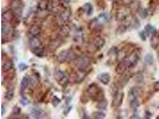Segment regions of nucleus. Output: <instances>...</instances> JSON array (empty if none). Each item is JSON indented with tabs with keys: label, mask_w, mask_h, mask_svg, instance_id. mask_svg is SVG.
Here are the masks:
<instances>
[{
	"label": "nucleus",
	"mask_w": 159,
	"mask_h": 119,
	"mask_svg": "<svg viewBox=\"0 0 159 119\" xmlns=\"http://www.w3.org/2000/svg\"><path fill=\"white\" fill-rule=\"evenodd\" d=\"M86 94L94 101H100L105 98L102 90L94 83L89 86L86 90Z\"/></svg>",
	"instance_id": "obj_1"
},
{
	"label": "nucleus",
	"mask_w": 159,
	"mask_h": 119,
	"mask_svg": "<svg viewBox=\"0 0 159 119\" xmlns=\"http://www.w3.org/2000/svg\"><path fill=\"white\" fill-rule=\"evenodd\" d=\"M76 59L75 54L70 50H63L61 51L57 55V60L60 63H65L72 60Z\"/></svg>",
	"instance_id": "obj_2"
},
{
	"label": "nucleus",
	"mask_w": 159,
	"mask_h": 119,
	"mask_svg": "<svg viewBox=\"0 0 159 119\" xmlns=\"http://www.w3.org/2000/svg\"><path fill=\"white\" fill-rule=\"evenodd\" d=\"M90 64V61L85 57H81L75 59V65L80 72H85Z\"/></svg>",
	"instance_id": "obj_3"
},
{
	"label": "nucleus",
	"mask_w": 159,
	"mask_h": 119,
	"mask_svg": "<svg viewBox=\"0 0 159 119\" xmlns=\"http://www.w3.org/2000/svg\"><path fill=\"white\" fill-rule=\"evenodd\" d=\"M12 10L16 16L20 17L22 15L23 4L22 0H13L11 4Z\"/></svg>",
	"instance_id": "obj_4"
},
{
	"label": "nucleus",
	"mask_w": 159,
	"mask_h": 119,
	"mask_svg": "<svg viewBox=\"0 0 159 119\" xmlns=\"http://www.w3.org/2000/svg\"><path fill=\"white\" fill-rule=\"evenodd\" d=\"M63 5L60 0H48V10L50 11L57 12L63 11L65 10H62L61 7Z\"/></svg>",
	"instance_id": "obj_5"
},
{
	"label": "nucleus",
	"mask_w": 159,
	"mask_h": 119,
	"mask_svg": "<svg viewBox=\"0 0 159 119\" xmlns=\"http://www.w3.org/2000/svg\"><path fill=\"white\" fill-rule=\"evenodd\" d=\"M55 78H56V80L61 86L65 88L67 85L69 83V79L67 78L64 72L59 70L55 73Z\"/></svg>",
	"instance_id": "obj_6"
},
{
	"label": "nucleus",
	"mask_w": 159,
	"mask_h": 119,
	"mask_svg": "<svg viewBox=\"0 0 159 119\" xmlns=\"http://www.w3.org/2000/svg\"><path fill=\"white\" fill-rule=\"evenodd\" d=\"M143 92V90L141 88L138 87L132 88L128 92V99L129 102L137 100L138 97Z\"/></svg>",
	"instance_id": "obj_7"
},
{
	"label": "nucleus",
	"mask_w": 159,
	"mask_h": 119,
	"mask_svg": "<svg viewBox=\"0 0 159 119\" xmlns=\"http://www.w3.org/2000/svg\"><path fill=\"white\" fill-rule=\"evenodd\" d=\"M129 64L128 62L125 60H123L122 61H120L119 63L117 64V66L116 67V72L117 74H123L126 72L128 70L130 69Z\"/></svg>",
	"instance_id": "obj_8"
},
{
	"label": "nucleus",
	"mask_w": 159,
	"mask_h": 119,
	"mask_svg": "<svg viewBox=\"0 0 159 119\" xmlns=\"http://www.w3.org/2000/svg\"><path fill=\"white\" fill-rule=\"evenodd\" d=\"M124 93L122 92L119 91L114 95H113V99L112 101L113 106L115 107H119L122 104L123 98H124Z\"/></svg>",
	"instance_id": "obj_9"
},
{
	"label": "nucleus",
	"mask_w": 159,
	"mask_h": 119,
	"mask_svg": "<svg viewBox=\"0 0 159 119\" xmlns=\"http://www.w3.org/2000/svg\"><path fill=\"white\" fill-rule=\"evenodd\" d=\"M14 67L13 61L9 59L3 60L2 63V71L3 73H7L13 69Z\"/></svg>",
	"instance_id": "obj_10"
},
{
	"label": "nucleus",
	"mask_w": 159,
	"mask_h": 119,
	"mask_svg": "<svg viewBox=\"0 0 159 119\" xmlns=\"http://www.w3.org/2000/svg\"><path fill=\"white\" fill-rule=\"evenodd\" d=\"M105 44V41L100 37H95L92 41V45L96 50H100Z\"/></svg>",
	"instance_id": "obj_11"
},
{
	"label": "nucleus",
	"mask_w": 159,
	"mask_h": 119,
	"mask_svg": "<svg viewBox=\"0 0 159 119\" xmlns=\"http://www.w3.org/2000/svg\"><path fill=\"white\" fill-rule=\"evenodd\" d=\"M15 16V14L14 13L12 10H6L4 12H3L2 13V22H10V20Z\"/></svg>",
	"instance_id": "obj_12"
},
{
	"label": "nucleus",
	"mask_w": 159,
	"mask_h": 119,
	"mask_svg": "<svg viewBox=\"0 0 159 119\" xmlns=\"http://www.w3.org/2000/svg\"><path fill=\"white\" fill-rule=\"evenodd\" d=\"M29 46L30 48H31V50L39 47L42 45V43H41V40L37 37H32L29 39Z\"/></svg>",
	"instance_id": "obj_13"
},
{
	"label": "nucleus",
	"mask_w": 159,
	"mask_h": 119,
	"mask_svg": "<svg viewBox=\"0 0 159 119\" xmlns=\"http://www.w3.org/2000/svg\"><path fill=\"white\" fill-rule=\"evenodd\" d=\"M91 29L94 31H101L102 29V25L99 22L97 19H94L89 23Z\"/></svg>",
	"instance_id": "obj_14"
},
{
	"label": "nucleus",
	"mask_w": 159,
	"mask_h": 119,
	"mask_svg": "<svg viewBox=\"0 0 159 119\" xmlns=\"http://www.w3.org/2000/svg\"><path fill=\"white\" fill-rule=\"evenodd\" d=\"M98 80L104 85H107L110 81L111 77L108 73H102L98 76Z\"/></svg>",
	"instance_id": "obj_15"
},
{
	"label": "nucleus",
	"mask_w": 159,
	"mask_h": 119,
	"mask_svg": "<svg viewBox=\"0 0 159 119\" xmlns=\"http://www.w3.org/2000/svg\"><path fill=\"white\" fill-rule=\"evenodd\" d=\"M41 32V28L38 25H33L29 29V33L32 37H37Z\"/></svg>",
	"instance_id": "obj_16"
},
{
	"label": "nucleus",
	"mask_w": 159,
	"mask_h": 119,
	"mask_svg": "<svg viewBox=\"0 0 159 119\" xmlns=\"http://www.w3.org/2000/svg\"><path fill=\"white\" fill-rule=\"evenodd\" d=\"M71 16V10L70 9L66 8L65 10L61 11L59 15V18L61 21L66 22Z\"/></svg>",
	"instance_id": "obj_17"
},
{
	"label": "nucleus",
	"mask_w": 159,
	"mask_h": 119,
	"mask_svg": "<svg viewBox=\"0 0 159 119\" xmlns=\"http://www.w3.org/2000/svg\"><path fill=\"white\" fill-rule=\"evenodd\" d=\"M144 32H146L147 36H149L150 35L151 36H153L157 33V31H156L155 28L153 26H151V25L149 24L147 25L146 26H145Z\"/></svg>",
	"instance_id": "obj_18"
},
{
	"label": "nucleus",
	"mask_w": 159,
	"mask_h": 119,
	"mask_svg": "<svg viewBox=\"0 0 159 119\" xmlns=\"http://www.w3.org/2000/svg\"><path fill=\"white\" fill-rule=\"evenodd\" d=\"M32 52L35 55L37 56V57H39V58L43 57L45 54L44 48L42 46H41V47H38V48H36L32 49Z\"/></svg>",
	"instance_id": "obj_19"
},
{
	"label": "nucleus",
	"mask_w": 159,
	"mask_h": 119,
	"mask_svg": "<svg viewBox=\"0 0 159 119\" xmlns=\"http://www.w3.org/2000/svg\"><path fill=\"white\" fill-rule=\"evenodd\" d=\"M14 95H15V92H14V87L12 86H10L9 88L7 89V91L5 94V98L8 100L11 101L13 100Z\"/></svg>",
	"instance_id": "obj_20"
},
{
	"label": "nucleus",
	"mask_w": 159,
	"mask_h": 119,
	"mask_svg": "<svg viewBox=\"0 0 159 119\" xmlns=\"http://www.w3.org/2000/svg\"><path fill=\"white\" fill-rule=\"evenodd\" d=\"M108 106V101L106 98H104L103 100L98 101V104H96V108L99 109L100 110H105L107 109Z\"/></svg>",
	"instance_id": "obj_21"
},
{
	"label": "nucleus",
	"mask_w": 159,
	"mask_h": 119,
	"mask_svg": "<svg viewBox=\"0 0 159 119\" xmlns=\"http://www.w3.org/2000/svg\"><path fill=\"white\" fill-rule=\"evenodd\" d=\"M28 84L29 78H27L26 76L23 77L21 81V83H20V91H21V93H23L25 92V90L28 86Z\"/></svg>",
	"instance_id": "obj_22"
},
{
	"label": "nucleus",
	"mask_w": 159,
	"mask_h": 119,
	"mask_svg": "<svg viewBox=\"0 0 159 119\" xmlns=\"http://www.w3.org/2000/svg\"><path fill=\"white\" fill-rule=\"evenodd\" d=\"M83 8H84L85 11L86 12V15L88 16L92 15V14L93 13V6L91 3H87L85 4L84 7H83Z\"/></svg>",
	"instance_id": "obj_23"
},
{
	"label": "nucleus",
	"mask_w": 159,
	"mask_h": 119,
	"mask_svg": "<svg viewBox=\"0 0 159 119\" xmlns=\"http://www.w3.org/2000/svg\"><path fill=\"white\" fill-rule=\"evenodd\" d=\"M150 43L153 48L156 49L158 47L159 44V41H158V36L157 33L156 35H154L151 36Z\"/></svg>",
	"instance_id": "obj_24"
},
{
	"label": "nucleus",
	"mask_w": 159,
	"mask_h": 119,
	"mask_svg": "<svg viewBox=\"0 0 159 119\" xmlns=\"http://www.w3.org/2000/svg\"><path fill=\"white\" fill-rule=\"evenodd\" d=\"M20 17L17 16H15L13 19L10 20V26L13 28H16L17 27L20 23V20L19 19Z\"/></svg>",
	"instance_id": "obj_25"
},
{
	"label": "nucleus",
	"mask_w": 159,
	"mask_h": 119,
	"mask_svg": "<svg viewBox=\"0 0 159 119\" xmlns=\"http://www.w3.org/2000/svg\"><path fill=\"white\" fill-rule=\"evenodd\" d=\"M48 0H40L38 4V7L41 10H48Z\"/></svg>",
	"instance_id": "obj_26"
},
{
	"label": "nucleus",
	"mask_w": 159,
	"mask_h": 119,
	"mask_svg": "<svg viewBox=\"0 0 159 119\" xmlns=\"http://www.w3.org/2000/svg\"><path fill=\"white\" fill-rule=\"evenodd\" d=\"M43 113H44L43 110H41V109H37V108L33 109L31 112V114H32V116L34 118H40L41 116H43Z\"/></svg>",
	"instance_id": "obj_27"
},
{
	"label": "nucleus",
	"mask_w": 159,
	"mask_h": 119,
	"mask_svg": "<svg viewBox=\"0 0 159 119\" xmlns=\"http://www.w3.org/2000/svg\"><path fill=\"white\" fill-rule=\"evenodd\" d=\"M130 78V76L128 74L123 76L119 81V86L121 88H123L124 86H125L128 82H129Z\"/></svg>",
	"instance_id": "obj_28"
},
{
	"label": "nucleus",
	"mask_w": 159,
	"mask_h": 119,
	"mask_svg": "<svg viewBox=\"0 0 159 119\" xmlns=\"http://www.w3.org/2000/svg\"><path fill=\"white\" fill-rule=\"evenodd\" d=\"M116 17L117 20H120V21L125 20L127 17L126 13L125 11H119L116 13Z\"/></svg>",
	"instance_id": "obj_29"
},
{
	"label": "nucleus",
	"mask_w": 159,
	"mask_h": 119,
	"mask_svg": "<svg viewBox=\"0 0 159 119\" xmlns=\"http://www.w3.org/2000/svg\"><path fill=\"white\" fill-rule=\"evenodd\" d=\"M144 61L148 65H153L154 63L153 56L151 54H147L144 57Z\"/></svg>",
	"instance_id": "obj_30"
},
{
	"label": "nucleus",
	"mask_w": 159,
	"mask_h": 119,
	"mask_svg": "<svg viewBox=\"0 0 159 119\" xmlns=\"http://www.w3.org/2000/svg\"><path fill=\"white\" fill-rule=\"evenodd\" d=\"M130 25H132L133 28L135 29H137L139 28L141 26V23L140 22V20H138V18L136 17H134L132 19V20H131L130 22Z\"/></svg>",
	"instance_id": "obj_31"
},
{
	"label": "nucleus",
	"mask_w": 159,
	"mask_h": 119,
	"mask_svg": "<svg viewBox=\"0 0 159 119\" xmlns=\"http://www.w3.org/2000/svg\"><path fill=\"white\" fill-rule=\"evenodd\" d=\"M127 27L128 26L125 25H121L119 26V27H117V29H116V33L117 35H122L124 33H125V32L127 30Z\"/></svg>",
	"instance_id": "obj_32"
},
{
	"label": "nucleus",
	"mask_w": 159,
	"mask_h": 119,
	"mask_svg": "<svg viewBox=\"0 0 159 119\" xmlns=\"http://www.w3.org/2000/svg\"><path fill=\"white\" fill-rule=\"evenodd\" d=\"M70 31L71 28L69 27V26H63V27H61L60 32L62 35L65 37L66 35H68L69 32H70Z\"/></svg>",
	"instance_id": "obj_33"
},
{
	"label": "nucleus",
	"mask_w": 159,
	"mask_h": 119,
	"mask_svg": "<svg viewBox=\"0 0 159 119\" xmlns=\"http://www.w3.org/2000/svg\"><path fill=\"white\" fill-rule=\"evenodd\" d=\"M110 91L112 92V95L113 96L119 91V87L115 83H113L110 87Z\"/></svg>",
	"instance_id": "obj_34"
},
{
	"label": "nucleus",
	"mask_w": 159,
	"mask_h": 119,
	"mask_svg": "<svg viewBox=\"0 0 159 119\" xmlns=\"http://www.w3.org/2000/svg\"><path fill=\"white\" fill-rule=\"evenodd\" d=\"M93 117L94 118H96V119H102V118H104L106 116V115L102 113V112H100V111H98V112H94L92 114Z\"/></svg>",
	"instance_id": "obj_35"
},
{
	"label": "nucleus",
	"mask_w": 159,
	"mask_h": 119,
	"mask_svg": "<svg viewBox=\"0 0 159 119\" xmlns=\"http://www.w3.org/2000/svg\"><path fill=\"white\" fill-rule=\"evenodd\" d=\"M60 102H61L60 99H59L57 96H54L53 97L51 102H52V105L54 107H56L57 106H58Z\"/></svg>",
	"instance_id": "obj_36"
},
{
	"label": "nucleus",
	"mask_w": 159,
	"mask_h": 119,
	"mask_svg": "<svg viewBox=\"0 0 159 119\" xmlns=\"http://www.w3.org/2000/svg\"><path fill=\"white\" fill-rule=\"evenodd\" d=\"M129 103H130V107L132 108L134 110H136L138 108V107H139V106H140V104H139V102H138V100H136L132 101H131V102H129Z\"/></svg>",
	"instance_id": "obj_37"
},
{
	"label": "nucleus",
	"mask_w": 159,
	"mask_h": 119,
	"mask_svg": "<svg viewBox=\"0 0 159 119\" xmlns=\"http://www.w3.org/2000/svg\"><path fill=\"white\" fill-rule=\"evenodd\" d=\"M12 113L14 115L17 116L21 113V108H20L19 107H18L17 106H14L12 109Z\"/></svg>",
	"instance_id": "obj_38"
},
{
	"label": "nucleus",
	"mask_w": 159,
	"mask_h": 119,
	"mask_svg": "<svg viewBox=\"0 0 159 119\" xmlns=\"http://www.w3.org/2000/svg\"><path fill=\"white\" fill-rule=\"evenodd\" d=\"M139 15H140V16L141 17V18L146 19L148 15V11L147 9H143V10L140 11Z\"/></svg>",
	"instance_id": "obj_39"
},
{
	"label": "nucleus",
	"mask_w": 159,
	"mask_h": 119,
	"mask_svg": "<svg viewBox=\"0 0 159 119\" xmlns=\"http://www.w3.org/2000/svg\"><path fill=\"white\" fill-rule=\"evenodd\" d=\"M89 97L88 96L87 94H82V96H80V100L82 104H86L89 101Z\"/></svg>",
	"instance_id": "obj_40"
},
{
	"label": "nucleus",
	"mask_w": 159,
	"mask_h": 119,
	"mask_svg": "<svg viewBox=\"0 0 159 119\" xmlns=\"http://www.w3.org/2000/svg\"><path fill=\"white\" fill-rule=\"evenodd\" d=\"M37 79L33 76H31L29 78V84L31 86H35L37 85Z\"/></svg>",
	"instance_id": "obj_41"
},
{
	"label": "nucleus",
	"mask_w": 159,
	"mask_h": 119,
	"mask_svg": "<svg viewBox=\"0 0 159 119\" xmlns=\"http://www.w3.org/2000/svg\"><path fill=\"white\" fill-rule=\"evenodd\" d=\"M59 45L60 44L58 43V42H57V41L53 42L51 44H50V50H52V51H54L57 48H58L59 47Z\"/></svg>",
	"instance_id": "obj_42"
},
{
	"label": "nucleus",
	"mask_w": 159,
	"mask_h": 119,
	"mask_svg": "<svg viewBox=\"0 0 159 119\" xmlns=\"http://www.w3.org/2000/svg\"><path fill=\"white\" fill-rule=\"evenodd\" d=\"M98 17L100 19H101L104 21H108L110 19V16L107 13H101L99 15Z\"/></svg>",
	"instance_id": "obj_43"
},
{
	"label": "nucleus",
	"mask_w": 159,
	"mask_h": 119,
	"mask_svg": "<svg viewBox=\"0 0 159 119\" xmlns=\"http://www.w3.org/2000/svg\"><path fill=\"white\" fill-rule=\"evenodd\" d=\"M18 67L20 70V71L23 72V71L26 70V69H27V68H28V66L25 63H20L18 66Z\"/></svg>",
	"instance_id": "obj_44"
},
{
	"label": "nucleus",
	"mask_w": 159,
	"mask_h": 119,
	"mask_svg": "<svg viewBox=\"0 0 159 119\" xmlns=\"http://www.w3.org/2000/svg\"><path fill=\"white\" fill-rule=\"evenodd\" d=\"M139 37L142 41H146V34L144 31H141L139 33Z\"/></svg>",
	"instance_id": "obj_45"
},
{
	"label": "nucleus",
	"mask_w": 159,
	"mask_h": 119,
	"mask_svg": "<svg viewBox=\"0 0 159 119\" xmlns=\"http://www.w3.org/2000/svg\"><path fill=\"white\" fill-rule=\"evenodd\" d=\"M153 88L156 92L159 91V80L156 81V82L154 83Z\"/></svg>",
	"instance_id": "obj_46"
},
{
	"label": "nucleus",
	"mask_w": 159,
	"mask_h": 119,
	"mask_svg": "<svg viewBox=\"0 0 159 119\" xmlns=\"http://www.w3.org/2000/svg\"><path fill=\"white\" fill-rule=\"evenodd\" d=\"M143 79H144L143 76L141 75V74H140V75H138V76L136 77V81L138 83H140V82H142Z\"/></svg>",
	"instance_id": "obj_47"
},
{
	"label": "nucleus",
	"mask_w": 159,
	"mask_h": 119,
	"mask_svg": "<svg viewBox=\"0 0 159 119\" xmlns=\"http://www.w3.org/2000/svg\"><path fill=\"white\" fill-rule=\"evenodd\" d=\"M20 102H21V104L23 105V106H26V105H27V104H29L28 101L27 100V99L25 97L23 98V99L21 100V101H20Z\"/></svg>",
	"instance_id": "obj_48"
},
{
	"label": "nucleus",
	"mask_w": 159,
	"mask_h": 119,
	"mask_svg": "<svg viewBox=\"0 0 159 119\" xmlns=\"http://www.w3.org/2000/svg\"><path fill=\"white\" fill-rule=\"evenodd\" d=\"M72 108V107L70 106V107H68V109H66V110L65 111V116L67 115V114L69 113V112L71 111V110Z\"/></svg>",
	"instance_id": "obj_49"
},
{
	"label": "nucleus",
	"mask_w": 159,
	"mask_h": 119,
	"mask_svg": "<svg viewBox=\"0 0 159 119\" xmlns=\"http://www.w3.org/2000/svg\"><path fill=\"white\" fill-rule=\"evenodd\" d=\"M5 111H6V110H5V107L3 104V105H2V107H1V112H2L1 114H2V116H3L4 114L5 113Z\"/></svg>",
	"instance_id": "obj_50"
},
{
	"label": "nucleus",
	"mask_w": 159,
	"mask_h": 119,
	"mask_svg": "<svg viewBox=\"0 0 159 119\" xmlns=\"http://www.w3.org/2000/svg\"><path fill=\"white\" fill-rule=\"evenodd\" d=\"M151 116V114L150 113H148V111L146 112V118H150Z\"/></svg>",
	"instance_id": "obj_51"
},
{
	"label": "nucleus",
	"mask_w": 159,
	"mask_h": 119,
	"mask_svg": "<svg viewBox=\"0 0 159 119\" xmlns=\"http://www.w3.org/2000/svg\"><path fill=\"white\" fill-rule=\"evenodd\" d=\"M130 118H138H138H140V117L138 116H137V115H134L131 117H130Z\"/></svg>",
	"instance_id": "obj_52"
},
{
	"label": "nucleus",
	"mask_w": 159,
	"mask_h": 119,
	"mask_svg": "<svg viewBox=\"0 0 159 119\" xmlns=\"http://www.w3.org/2000/svg\"><path fill=\"white\" fill-rule=\"evenodd\" d=\"M157 59H158V61H159V53H158V54H157Z\"/></svg>",
	"instance_id": "obj_53"
},
{
	"label": "nucleus",
	"mask_w": 159,
	"mask_h": 119,
	"mask_svg": "<svg viewBox=\"0 0 159 119\" xmlns=\"http://www.w3.org/2000/svg\"><path fill=\"white\" fill-rule=\"evenodd\" d=\"M158 108H159V105H158Z\"/></svg>",
	"instance_id": "obj_54"
}]
</instances>
